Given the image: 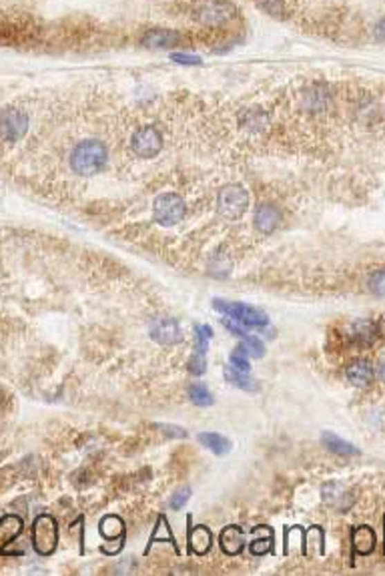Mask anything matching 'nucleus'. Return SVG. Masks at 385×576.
<instances>
[{"instance_id":"423d86ee","label":"nucleus","mask_w":385,"mask_h":576,"mask_svg":"<svg viewBox=\"0 0 385 576\" xmlns=\"http://www.w3.org/2000/svg\"><path fill=\"white\" fill-rule=\"evenodd\" d=\"M195 19L205 26H221L235 19V6L227 0H205L197 6Z\"/></svg>"},{"instance_id":"7c9ffc66","label":"nucleus","mask_w":385,"mask_h":576,"mask_svg":"<svg viewBox=\"0 0 385 576\" xmlns=\"http://www.w3.org/2000/svg\"><path fill=\"white\" fill-rule=\"evenodd\" d=\"M171 60L177 62V64H182V66H201L203 64L201 57L187 55V53H171Z\"/></svg>"},{"instance_id":"aec40b11","label":"nucleus","mask_w":385,"mask_h":576,"mask_svg":"<svg viewBox=\"0 0 385 576\" xmlns=\"http://www.w3.org/2000/svg\"><path fill=\"white\" fill-rule=\"evenodd\" d=\"M99 532L106 540H124V522L115 514H109L99 522Z\"/></svg>"},{"instance_id":"473e14b6","label":"nucleus","mask_w":385,"mask_h":576,"mask_svg":"<svg viewBox=\"0 0 385 576\" xmlns=\"http://www.w3.org/2000/svg\"><path fill=\"white\" fill-rule=\"evenodd\" d=\"M161 430H167L169 434H173V438H185L187 436V432L182 430V428H175V426H161Z\"/></svg>"},{"instance_id":"f3484780","label":"nucleus","mask_w":385,"mask_h":576,"mask_svg":"<svg viewBox=\"0 0 385 576\" xmlns=\"http://www.w3.org/2000/svg\"><path fill=\"white\" fill-rule=\"evenodd\" d=\"M273 542H275V534H273L271 526H267V524L255 526L253 528V540L249 544V550H251L253 557H265V555L271 552Z\"/></svg>"},{"instance_id":"5701e85b","label":"nucleus","mask_w":385,"mask_h":576,"mask_svg":"<svg viewBox=\"0 0 385 576\" xmlns=\"http://www.w3.org/2000/svg\"><path fill=\"white\" fill-rule=\"evenodd\" d=\"M225 379L241 390H257V381L251 378V374H245L241 370L233 368V366H227L225 368Z\"/></svg>"},{"instance_id":"7ed1b4c3","label":"nucleus","mask_w":385,"mask_h":576,"mask_svg":"<svg viewBox=\"0 0 385 576\" xmlns=\"http://www.w3.org/2000/svg\"><path fill=\"white\" fill-rule=\"evenodd\" d=\"M249 207V193L243 185L239 183H229L219 191L217 197V211L219 215L229 221H237L245 215Z\"/></svg>"},{"instance_id":"412c9836","label":"nucleus","mask_w":385,"mask_h":576,"mask_svg":"<svg viewBox=\"0 0 385 576\" xmlns=\"http://www.w3.org/2000/svg\"><path fill=\"white\" fill-rule=\"evenodd\" d=\"M155 542H169V544H173V548H175V550L179 548V546H177V540H175L173 532H171V528H169L167 516H162V514L157 518V524H155L153 537H151L149 544H147V552L153 548V544H155Z\"/></svg>"},{"instance_id":"dca6fc26","label":"nucleus","mask_w":385,"mask_h":576,"mask_svg":"<svg viewBox=\"0 0 385 576\" xmlns=\"http://www.w3.org/2000/svg\"><path fill=\"white\" fill-rule=\"evenodd\" d=\"M281 223V211L273 203H263L255 211V227L261 233H271Z\"/></svg>"},{"instance_id":"bb28decb","label":"nucleus","mask_w":385,"mask_h":576,"mask_svg":"<svg viewBox=\"0 0 385 576\" xmlns=\"http://www.w3.org/2000/svg\"><path fill=\"white\" fill-rule=\"evenodd\" d=\"M247 358H249L247 352H245L243 348H241V343H239V345L231 352V356H229V366L241 370L245 374H251V363H249V359Z\"/></svg>"},{"instance_id":"393cba45","label":"nucleus","mask_w":385,"mask_h":576,"mask_svg":"<svg viewBox=\"0 0 385 576\" xmlns=\"http://www.w3.org/2000/svg\"><path fill=\"white\" fill-rule=\"evenodd\" d=\"M327 99H329V97H327L325 87H319V84L311 87V89L307 91V95H305V102H307V107H313L315 111L323 109Z\"/></svg>"},{"instance_id":"4be33fe9","label":"nucleus","mask_w":385,"mask_h":576,"mask_svg":"<svg viewBox=\"0 0 385 576\" xmlns=\"http://www.w3.org/2000/svg\"><path fill=\"white\" fill-rule=\"evenodd\" d=\"M351 336L361 341V343H373L375 339L379 338V330H377V323L373 321H355L351 325Z\"/></svg>"},{"instance_id":"39448f33","label":"nucleus","mask_w":385,"mask_h":576,"mask_svg":"<svg viewBox=\"0 0 385 576\" xmlns=\"http://www.w3.org/2000/svg\"><path fill=\"white\" fill-rule=\"evenodd\" d=\"M185 213H187V205L181 195H177V193H162L153 203L155 221L162 227H173V225L181 223Z\"/></svg>"},{"instance_id":"b1692460","label":"nucleus","mask_w":385,"mask_h":576,"mask_svg":"<svg viewBox=\"0 0 385 576\" xmlns=\"http://www.w3.org/2000/svg\"><path fill=\"white\" fill-rule=\"evenodd\" d=\"M257 6L267 12L273 19H287L289 17V8L285 4V0H255Z\"/></svg>"},{"instance_id":"9b49d317","label":"nucleus","mask_w":385,"mask_h":576,"mask_svg":"<svg viewBox=\"0 0 385 576\" xmlns=\"http://www.w3.org/2000/svg\"><path fill=\"white\" fill-rule=\"evenodd\" d=\"M219 546L227 557H237L245 548V532L241 526L229 524L219 532Z\"/></svg>"},{"instance_id":"f8f14e48","label":"nucleus","mask_w":385,"mask_h":576,"mask_svg":"<svg viewBox=\"0 0 385 576\" xmlns=\"http://www.w3.org/2000/svg\"><path fill=\"white\" fill-rule=\"evenodd\" d=\"M321 496L325 498V502L329 506L337 508L339 512H347L353 504V496L349 494V490L344 484H337V482H327L321 488Z\"/></svg>"},{"instance_id":"c85d7f7f","label":"nucleus","mask_w":385,"mask_h":576,"mask_svg":"<svg viewBox=\"0 0 385 576\" xmlns=\"http://www.w3.org/2000/svg\"><path fill=\"white\" fill-rule=\"evenodd\" d=\"M367 285H369L371 294L385 298V269H379V271L371 273V276H369V281H367Z\"/></svg>"},{"instance_id":"ddd939ff","label":"nucleus","mask_w":385,"mask_h":576,"mask_svg":"<svg viewBox=\"0 0 385 576\" xmlns=\"http://www.w3.org/2000/svg\"><path fill=\"white\" fill-rule=\"evenodd\" d=\"M182 37L177 30H169V28H157V30H149L142 37V44L151 51H159V48H175L177 44H181Z\"/></svg>"},{"instance_id":"a878e982","label":"nucleus","mask_w":385,"mask_h":576,"mask_svg":"<svg viewBox=\"0 0 385 576\" xmlns=\"http://www.w3.org/2000/svg\"><path fill=\"white\" fill-rule=\"evenodd\" d=\"M241 348L247 352V356H251V358L259 359L265 356V343L259 338H255V336H243Z\"/></svg>"},{"instance_id":"a211bd4d","label":"nucleus","mask_w":385,"mask_h":576,"mask_svg":"<svg viewBox=\"0 0 385 576\" xmlns=\"http://www.w3.org/2000/svg\"><path fill=\"white\" fill-rule=\"evenodd\" d=\"M321 444L325 446L327 452L331 454H341V456H351V454H359V448L345 442L344 438H339L337 434L333 432H323L321 434Z\"/></svg>"},{"instance_id":"6ab92c4d","label":"nucleus","mask_w":385,"mask_h":576,"mask_svg":"<svg viewBox=\"0 0 385 576\" xmlns=\"http://www.w3.org/2000/svg\"><path fill=\"white\" fill-rule=\"evenodd\" d=\"M197 438H199V442L203 444L205 448H209L217 456H223L227 452H231V448H233L231 440L217 434V432H201Z\"/></svg>"},{"instance_id":"f03ea898","label":"nucleus","mask_w":385,"mask_h":576,"mask_svg":"<svg viewBox=\"0 0 385 576\" xmlns=\"http://www.w3.org/2000/svg\"><path fill=\"white\" fill-rule=\"evenodd\" d=\"M213 307L221 312L237 323H243L245 327H267L269 325V316L263 309L253 307L249 303L241 301H229V299H213Z\"/></svg>"},{"instance_id":"cd10ccee","label":"nucleus","mask_w":385,"mask_h":576,"mask_svg":"<svg viewBox=\"0 0 385 576\" xmlns=\"http://www.w3.org/2000/svg\"><path fill=\"white\" fill-rule=\"evenodd\" d=\"M189 397L193 399V404L197 406H211L213 404V396L209 394V390L201 386V384H193L189 386Z\"/></svg>"},{"instance_id":"0eeeda50","label":"nucleus","mask_w":385,"mask_h":576,"mask_svg":"<svg viewBox=\"0 0 385 576\" xmlns=\"http://www.w3.org/2000/svg\"><path fill=\"white\" fill-rule=\"evenodd\" d=\"M28 131V117L19 109H4L0 113V139L4 143H17Z\"/></svg>"},{"instance_id":"f704fd0d","label":"nucleus","mask_w":385,"mask_h":576,"mask_svg":"<svg viewBox=\"0 0 385 576\" xmlns=\"http://www.w3.org/2000/svg\"><path fill=\"white\" fill-rule=\"evenodd\" d=\"M375 374H377V378L382 379V381H385V356L379 359V363H377V370H375Z\"/></svg>"},{"instance_id":"9d476101","label":"nucleus","mask_w":385,"mask_h":576,"mask_svg":"<svg viewBox=\"0 0 385 576\" xmlns=\"http://www.w3.org/2000/svg\"><path fill=\"white\" fill-rule=\"evenodd\" d=\"M187 544H189V552L191 555H197V557L207 555L211 550V546H213V532H211V528L205 526V524H197V526L189 524Z\"/></svg>"},{"instance_id":"4468645a","label":"nucleus","mask_w":385,"mask_h":576,"mask_svg":"<svg viewBox=\"0 0 385 576\" xmlns=\"http://www.w3.org/2000/svg\"><path fill=\"white\" fill-rule=\"evenodd\" d=\"M375 544H377V537H375V530L367 524H361L357 526L353 532H351V546H353V552L359 555V557H367L375 550Z\"/></svg>"},{"instance_id":"f257e3e1","label":"nucleus","mask_w":385,"mask_h":576,"mask_svg":"<svg viewBox=\"0 0 385 576\" xmlns=\"http://www.w3.org/2000/svg\"><path fill=\"white\" fill-rule=\"evenodd\" d=\"M106 157H109V151L101 141H82L71 153V167L77 175L91 177V175H97L104 167Z\"/></svg>"},{"instance_id":"6e6552de","label":"nucleus","mask_w":385,"mask_h":576,"mask_svg":"<svg viewBox=\"0 0 385 576\" xmlns=\"http://www.w3.org/2000/svg\"><path fill=\"white\" fill-rule=\"evenodd\" d=\"M161 147L162 137L155 127H142L131 137V149L141 159H151V157L159 155Z\"/></svg>"},{"instance_id":"72a5a7b5","label":"nucleus","mask_w":385,"mask_h":576,"mask_svg":"<svg viewBox=\"0 0 385 576\" xmlns=\"http://www.w3.org/2000/svg\"><path fill=\"white\" fill-rule=\"evenodd\" d=\"M375 37L379 40H385V19H382L375 24Z\"/></svg>"},{"instance_id":"c756f323","label":"nucleus","mask_w":385,"mask_h":576,"mask_svg":"<svg viewBox=\"0 0 385 576\" xmlns=\"http://www.w3.org/2000/svg\"><path fill=\"white\" fill-rule=\"evenodd\" d=\"M189 498H191V486H182V488H179V490L171 496L169 506H171L173 510H181L182 506L189 502Z\"/></svg>"},{"instance_id":"2eb2a0df","label":"nucleus","mask_w":385,"mask_h":576,"mask_svg":"<svg viewBox=\"0 0 385 576\" xmlns=\"http://www.w3.org/2000/svg\"><path fill=\"white\" fill-rule=\"evenodd\" d=\"M345 376H347V379H349L353 386H357V388H367V386L373 381V378H375V372H373L371 361H367V359H355L353 363L347 366Z\"/></svg>"},{"instance_id":"1a4fd4ad","label":"nucleus","mask_w":385,"mask_h":576,"mask_svg":"<svg viewBox=\"0 0 385 576\" xmlns=\"http://www.w3.org/2000/svg\"><path fill=\"white\" fill-rule=\"evenodd\" d=\"M151 338L155 339L157 343L161 345H173V343H179L182 341V332L179 321L173 318H161L157 321L151 323V330H149Z\"/></svg>"},{"instance_id":"2f4dec72","label":"nucleus","mask_w":385,"mask_h":576,"mask_svg":"<svg viewBox=\"0 0 385 576\" xmlns=\"http://www.w3.org/2000/svg\"><path fill=\"white\" fill-rule=\"evenodd\" d=\"M247 119L251 120V125H249V129H251V131H261L263 127H267V117H265L263 113L253 111L251 115H247Z\"/></svg>"},{"instance_id":"20e7f679","label":"nucleus","mask_w":385,"mask_h":576,"mask_svg":"<svg viewBox=\"0 0 385 576\" xmlns=\"http://www.w3.org/2000/svg\"><path fill=\"white\" fill-rule=\"evenodd\" d=\"M30 540H32V548L41 555L48 557L55 552L57 544H59V526L57 520L48 514H41L35 518L32 528H30Z\"/></svg>"}]
</instances>
